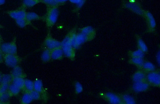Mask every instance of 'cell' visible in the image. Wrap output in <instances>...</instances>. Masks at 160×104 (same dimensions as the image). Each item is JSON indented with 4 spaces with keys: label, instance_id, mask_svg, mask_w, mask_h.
I'll list each match as a JSON object with an SVG mask.
<instances>
[{
    "label": "cell",
    "instance_id": "30",
    "mask_svg": "<svg viewBox=\"0 0 160 104\" xmlns=\"http://www.w3.org/2000/svg\"><path fill=\"white\" fill-rule=\"evenodd\" d=\"M132 62L138 66H141L143 65V60L141 58L134 57L132 59Z\"/></svg>",
    "mask_w": 160,
    "mask_h": 104
},
{
    "label": "cell",
    "instance_id": "25",
    "mask_svg": "<svg viewBox=\"0 0 160 104\" xmlns=\"http://www.w3.org/2000/svg\"><path fill=\"white\" fill-rule=\"evenodd\" d=\"M93 29L92 27H89V26L85 27V28L82 29V31H81V33L83 34L84 35H85L87 37L91 35L93 33Z\"/></svg>",
    "mask_w": 160,
    "mask_h": 104
},
{
    "label": "cell",
    "instance_id": "3",
    "mask_svg": "<svg viewBox=\"0 0 160 104\" xmlns=\"http://www.w3.org/2000/svg\"><path fill=\"white\" fill-rule=\"evenodd\" d=\"M0 49L4 54L17 55V49L15 38L12 42L1 44Z\"/></svg>",
    "mask_w": 160,
    "mask_h": 104
},
{
    "label": "cell",
    "instance_id": "2",
    "mask_svg": "<svg viewBox=\"0 0 160 104\" xmlns=\"http://www.w3.org/2000/svg\"><path fill=\"white\" fill-rule=\"evenodd\" d=\"M59 11L57 7H52L47 12L46 17L47 25L48 27H52L58 20Z\"/></svg>",
    "mask_w": 160,
    "mask_h": 104
},
{
    "label": "cell",
    "instance_id": "21",
    "mask_svg": "<svg viewBox=\"0 0 160 104\" xmlns=\"http://www.w3.org/2000/svg\"><path fill=\"white\" fill-rule=\"evenodd\" d=\"M12 78L11 74H3L2 75V84H10L12 82Z\"/></svg>",
    "mask_w": 160,
    "mask_h": 104
},
{
    "label": "cell",
    "instance_id": "29",
    "mask_svg": "<svg viewBox=\"0 0 160 104\" xmlns=\"http://www.w3.org/2000/svg\"><path fill=\"white\" fill-rule=\"evenodd\" d=\"M41 1L51 7H57L58 4L57 0H41Z\"/></svg>",
    "mask_w": 160,
    "mask_h": 104
},
{
    "label": "cell",
    "instance_id": "10",
    "mask_svg": "<svg viewBox=\"0 0 160 104\" xmlns=\"http://www.w3.org/2000/svg\"><path fill=\"white\" fill-rule=\"evenodd\" d=\"M11 75L12 78L21 77L25 78L26 76L25 73L24 72L23 70L18 65L13 68Z\"/></svg>",
    "mask_w": 160,
    "mask_h": 104
},
{
    "label": "cell",
    "instance_id": "43",
    "mask_svg": "<svg viewBox=\"0 0 160 104\" xmlns=\"http://www.w3.org/2000/svg\"><path fill=\"white\" fill-rule=\"evenodd\" d=\"M1 35H0V41H1Z\"/></svg>",
    "mask_w": 160,
    "mask_h": 104
},
{
    "label": "cell",
    "instance_id": "33",
    "mask_svg": "<svg viewBox=\"0 0 160 104\" xmlns=\"http://www.w3.org/2000/svg\"><path fill=\"white\" fill-rule=\"evenodd\" d=\"M144 55V52L141 49L138 50L137 51H135L132 53V56L134 57H138L142 58Z\"/></svg>",
    "mask_w": 160,
    "mask_h": 104
},
{
    "label": "cell",
    "instance_id": "39",
    "mask_svg": "<svg viewBox=\"0 0 160 104\" xmlns=\"http://www.w3.org/2000/svg\"><path fill=\"white\" fill-rule=\"evenodd\" d=\"M68 1V0H57L58 4L64 3V2H67Z\"/></svg>",
    "mask_w": 160,
    "mask_h": 104
},
{
    "label": "cell",
    "instance_id": "23",
    "mask_svg": "<svg viewBox=\"0 0 160 104\" xmlns=\"http://www.w3.org/2000/svg\"><path fill=\"white\" fill-rule=\"evenodd\" d=\"M15 21L17 25L22 28L25 27L30 23L25 18L15 20Z\"/></svg>",
    "mask_w": 160,
    "mask_h": 104
},
{
    "label": "cell",
    "instance_id": "22",
    "mask_svg": "<svg viewBox=\"0 0 160 104\" xmlns=\"http://www.w3.org/2000/svg\"><path fill=\"white\" fill-rule=\"evenodd\" d=\"M11 96L8 91L5 93L0 95V102L3 103L8 102Z\"/></svg>",
    "mask_w": 160,
    "mask_h": 104
},
{
    "label": "cell",
    "instance_id": "35",
    "mask_svg": "<svg viewBox=\"0 0 160 104\" xmlns=\"http://www.w3.org/2000/svg\"><path fill=\"white\" fill-rule=\"evenodd\" d=\"M72 3L76 4L78 8H81L85 2V0H69Z\"/></svg>",
    "mask_w": 160,
    "mask_h": 104
},
{
    "label": "cell",
    "instance_id": "24",
    "mask_svg": "<svg viewBox=\"0 0 160 104\" xmlns=\"http://www.w3.org/2000/svg\"><path fill=\"white\" fill-rule=\"evenodd\" d=\"M145 75L141 72H138L135 74L133 76L134 81L135 82L142 81L145 79Z\"/></svg>",
    "mask_w": 160,
    "mask_h": 104
},
{
    "label": "cell",
    "instance_id": "44",
    "mask_svg": "<svg viewBox=\"0 0 160 104\" xmlns=\"http://www.w3.org/2000/svg\"><path fill=\"white\" fill-rule=\"evenodd\" d=\"M39 1H41V0H39Z\"/></svg>",
    "mask_w": 160,
    "mask_h": 104
},
{
    "label": "cell",
    "instance_id": "41",
    "mask_svg": "<svg viewBox=\"0 0 160 104\" xmlns=\"http://www.w3.org/2000/svg\"><path fill=\"white\" fill-rule=\"evenodd\" d=\"M5 2V0H0V5L4 4Z\"/></svg>",
    "mask_w": 160,
    "mask_h": 104
},
{
    "label": "cell",
    "instance_id": "18",
    "mask_svg": "<svg viewBox=\"0 0 160 104\" xmlns=\"http://www.w3.org/2000/svg\"><path fill=\"white\" fill-rule=\"evenodd\" d=\"M126 7L132 10L133 12L139 15H142V11L140 7L135 4L128 3L126 4Z\"/></svg>",
    "mask_w": 160,
    "mask_h": 104
},
{
    "label": "cell",
    "instance_id": "16",
    "mask_svg": "<svg viewBox=\"0 0 160 104\" xmlns=\"http://www.w3.org/2000/svg\"><path fill=\"white\" fill-rule=\"evenodd\" d=\"M41 59L44 62H49L51 59V50L48 49L45 50L41 55Z\"/></svg>",
    "mask_w": 160,
    "mask_h": 104
},
{
    "label": "cell",
    "instance_id": "42",
    "mask_svg": "<svg viewBox=\"0 0 160 104\" xmlns=\"http://www.w3.org/2000/svg\"><path fill=\"white\" fill-rule=\"evenodd\" d=\"M2 28V26L1 25V24H0V29Z\"/></svg>",
    "mask_w": 160,
    "mask_h": 104
},
{
    "label": "cell",
    "instance_id": "19",
    "mask_svg": "<svg viewBox=\"0 0 160 104\" xmlns=\"http://www.w3.org/2000/svg\"><path fill=\"white\" fill-rule=\"evenodd\" d=\"M25 18L28 22H31V21L40 20L41 18L37 13L30 12H27Z\"/></svg>",
    "mask_w": 160,
    "mask_h": 104
},
{
    "label": "cell",
    "instance_id": "4",
    "mask_svg": "<svg viewBox=\"0 0 160 104\" xmlns=\"http://www.w3.org/2000/svg\"><path fill=\"white\" fill-rule=\"evenodd\" d=\"M3 60L6 65L11 68H14L18 65V64L22 61V59L17 55L8 54H4Z\"/></svg>",
    "mask_w": 160,
    "mask_h": 104
},
{
    "label": "cell",
    "instance_id": "28",
    "mask_svg": "<svg viewBox=\"0 0 160 104\" xmlns=\"http://www.w3.org/2000/svg\"><path fill=\"white\" fill-rule=\"evenodd\" d=\"M123 99L126 103L128 104H134L135 103V101L131 96L128 95H125L123 96Z\"/></svg>",
    "mask_w": 160,
    "mask_h": 104
},
{
    "label": "cell",
    "instance_id": "12",
    "mask_svg": "<svg viewBox=\"0 0 160 104\" xmlns=\"http://www.w3.org/2000/svg\"><path fill=\"white\" fill-rule=\"evenodd\" d=\"M34 90L40 94L45 92L43 83L41 80L37 79L34 82Z\"/></svg>",
    "mask_w": 160,
    "mask_h": 104
},
{
    "label": "cell",
    "instance_id": "17",
    "mask_svg": "<svg viewBox=\"0 0 160 104\" xmlns=\"http://www.w3.org/2000/svg\"><path fill=\"white\" fill-rule=\"evenodd\" d=\"M25 92H31L34 90V82L26 79H25L24 87L23 90Z\"/></svg>",
    "mask_w": 160,
    "mask_h": 104
},
{
    "label": "cell",
    "instance_id": "13",
    "mask_svg": "<svg viewBox=\"0 0 160 104\" xmlns=\"http://www.w3.org/2000/svg\"><path fill=\"white\" fill-rule=\"evenodd\" d=\"M21 90L19 88L16 86L13 83L10 84L9 87H8V92H9L11 96H17L19 94Z\"/></svg>",
    "mask_w": 160,
    "mask_h": 104
},
{
    "label": "cell",
    "instance_id": "11",
    "mask_svg": "<svg viewBox=\"0 0 160 104\" xmlns=\"http://www.w3.org/2000/svg\"><path fill=\"white\" fill-rule=\"evenodd\" d=\"M133 89L136 92H139L147 90L148 87V85L145 82H136L133 85Z\"/></svg>",
    "mask_w": 160,
    "mask_h": 104
},
{
    "label": "cell",
    "instance_id": "14",
    "mask_svg": "<svg viewBox=\"0 0 160 104\" xmlns=\"http://www.w3.org/2000/svg\"><path fill=\"white\" fill-rule=\"evenodd\" d=\"M12 83L18 86L21 90H23L24 87L25 79L22 77L13 78Z\"/></svg>",
    "mask_w": 160,
    "mask_h": 104
},
{
    "label": "cell",
    "instance_id": "27",
    "mask_svg": "<svg viewBox=\"0 0 160 104\" xmlns=\"http://www.w3.org/2000/svg\"><path fill=\"white\" fill-rule=\"evenodd\" d=\"M30 94H31V96H32L33 100L37 101V100L41 99V95L39 92H37V91L34 90L30 92Z\"/></svg>",
    "mask_w": 160,
    "mask_h": 104
},
{
    "label": "cell",
    "instance_id": "38",
    "mask_svg": "<svg viewBox=\"0 0 160 104\" xmlns=\"http://www.w3.org/2000/svg\"><path fill=\"white\" fill-rule=\"evenodd\" d=\"M157 62L158 63V64H160V52H158V53L157 54Z\"/></svg>",
    "mask_w": 160,
    "mask_h": 104
},
{
    "label": "cell",
    "instance_id": "7",
    "mask_svg": "<svg viewBox=\"0 0 160 104\" xmlns=\"http://www.w3.org/2000/svg\"><path fill=\"white\" fill-rule=\"evenodd\" d=\"M26 13L27 12L24 9L15 10L8 12L10 17L15 20L25 18Z\"/></svg>",
    "mask_w": 160,
    "mask_h": 104
},
{
    "label": "cell",
    "instance_id": "34",
    "mask_svg": "<svg viewBox=\"0 0 160 104\" xmlns=\"http://www.w3.org/2000/svg\"><path fill=\"white\" fill-rule=\"evenodd\" d=\"M138 45H139L140 48L143 52H147L148 49L145 44L142 40L140 39L138 41Z\"/></svg>",
    "mask_w": 160,
    "mask_h": 104
},
{
    "label": "cell",
    "instance_id": "31",
    "mask_svg": "<svg viewBox=\"0 0 160 104\" xmlns=\"http://www.w3.org/2000/svg\"><path fill=\"white\" fill-rule=\"evenodd\" d=\"M144 68L149 71H153L155 69L154 65L150 62H145L143 64Z\"/></svg>",
    "mask_w": 160,
    "mask_h": 104
},
{
    "label": "cell",
    "instance_id": "15",
    "mask_svg": "<svg viewBox=\"0 0 160 104\" xmlns=\"http://www.w3.org/2000/svg\"><path fill=\"white\" fill-rule=\"evenodd\" d=\"M33 101L32 96L29 92H25L21 98V102L22 104H28Z\"/></svg>",
    "mask_w": 160,
    "mask_h": 104
},
{
    "label": "cell",
    "instance_id": "20",
    "mask_svg": "<svg viewBox=\"0 0 160 104\" xmlns=\"http://www.w3.org/2000/svg\"><path fill=\"white\" fill-rule=\"evenodd\" d=\"M107 97L111 103L119 104L121 102L119 98L113 94L108 93L107 94Z\"/></svg>",
    "mask_w": 160,
    "mask_h": 104
},
{
    "label": "cell",
    "instance_id": "5",
    "mask_svg": "<svg viewBox=\"0 0 160 104\" xmlns=\"http://www.w3.org/2000/svg\"><path fill=\"white\" fill-rule=\"evenodd\" d=\"M88 37L82 33L78 35L73 34L71 36V42L74 49L79 48L87 39Z\"/></svg>",
    "mask_w": 160,
    "mask_h": 104
},
{
    "label": "cell",
    "instance_id": "6",
    "mask_svg": "<svg viewBox=\"0 0 160 104\" xmlns=\"http://www.w3.org/2000/svg\"><path fill=\"white\" fill-rule=\"evenodd\" d=\"M45 45L50 50L61 47V42L52 38L51 35H48L45 41Z\"/></svg>",
    "mask_w": 160,
    "mask_h": 104
},
{
    "label": "cell",
    "instance_id": "36",
    "mask_svg": "<svg viewBox=\"0 0 160 104\" xmlns=\"http://www.w3.org/2000/svg\"><path fill=\"white\" fill-rule=\"evenodd\" d=\"M75 91L77 93H80L82 92L83 88H82V85L79 82H76L75 85Z\"/></svg>",
    "mask_w": 160,
    "mask_h": 104
},
{
    "label": "cell",
    "instance_id": "40",
    "mask_svg": "<svg viewBox=\"0 0 160 104\" xmlns=\"http://www.w3.org/2000/svg\"><path fill=\"white\" fill-rule=\"evenodd\" d=\"M2 75L3 74H2V73L0 72V85L2 84Z\"/></svg>",
    "mask_w": 160,
    "mask_h": 104
},
{
    "label": "cell",
    "instance_id": "32",
    "mask_svg": "<svg viewBox=\"0 0 160 104\" xmlns=\"http://www.w3.org/2000/svg\"><path fill=\"white\" fill-rule=\"evenodd\" d=\"M9 84H1L0 85V95L8 91Z\"/></svg>",
    "mask_w": 160,
    "mask_h": 104
},
{
    "label": "cell",
    "instance_id": "45",
    "mask_svg": "<svg viewBox=\"0 0 160 104\" xmlns=\"http://www.w3.org/2000/svg\"><path fill=\"white\" fill-rule=\"evenodd\" d=\"M0 46H1V45H0Z\"/></svg>",
    "mask_w": 160,
    "mask_h": 104
},
{
    "label": "cell",
    "instance_id": "8",
    "mask_svg": "<svg viewBox=\"0 0 160 104\" xmlns=\"http://www.w3.org/2000/svg\"><path fill=\"white\" fill-rule=\"evenodd\" d=\"M63 51L61 47L51 50V59L53 60H61L63 57Z\"/></svg>",
    "mask_w": 160,
    "mask_h": 104
},
{
    "label": "cell",
    "instance_id": "37",
    "mask_svg": "<svg viewBox=\"0 0 160 104\" xmlns=\"http://www.w3.org/2000/svg\"><path fill=\"white\" fill-rule=\"evenodd\" d=\"M3 53L0 49V63H2L4 61L3 60Z\"/></svg>",
    "mask_w": 160,
    "mask_h": 104
},
{
    "label": "cell",
    "instance_id": "1",
    "mask_svg": "<svg viewBox=\"0 0 160 104\" xmlns=\"http://www.w3.org/2000/svg\"><path fill=\"white\" fill-rule=\"evenodd\" d=\"M61 47L64 55L70 59L74 57L75 52L71 42V36H67L61 42Z\"/></svg>",
    "mask_w": 160,
    "mask_h": 104
},
{
    "label": "cell",
    "instance_id": "26",
    "mask_svg": "<svg viewBox=\"0 0 160 104\" xmlns=\"http://www.w3.org/2000/svg\"><path fill=\"white\" fill-rule=\"evenodd\" d=\"M147 17L149 21L150 26L152 28H154L156 26V22L153 16L150 12H148L147 13Z\"/></svg>",
    "mask_w": 160,
    "mask_h": 104
},
{
    "label": "cell",
    "instance_id": "9",
    "mask_svg": "<svg viewBox=\"0 0 160 104\" xmlns=\"http://www.w3.org/2000/svg\"><path fill=\"white\" fill-rule=\"evenodd\" d=\"M148 81L153 84L159 85L160 83V75L159 74L156 72L150 73L147 76Z\"/></svg>",
    "mask_w": 160,
    "mask_h": 104
}]
</instances>
